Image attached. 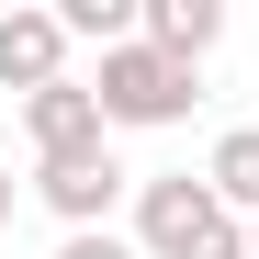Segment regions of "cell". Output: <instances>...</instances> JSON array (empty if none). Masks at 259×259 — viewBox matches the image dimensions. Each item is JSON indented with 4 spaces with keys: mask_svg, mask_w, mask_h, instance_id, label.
<instances>
[{
    "mask_svg": "<svg viewBox=\"0 0 259 259\" xmlns=\"http://www.w3.org/2000/svg\"><path fill=\"white\" fill-rule=\"evenodd\" d=\"M23 192H34V181H12V158H0V237H12V214H23Z\"/></svg>",
    "mask_w": 259,
    "mask_h": 259,
    "instance_id": "9c48e42d",
    "label": "cell"
},
{
    "mask_svg": "<svg viewBox=\"0 0 259 259\" xmlns=\"http://www.w3.org/2000/svg\"><path fill=\"white\" fill-rule=\"evenodd\" d=\"M124 192H136V169L113 158V136H102V147H68V158H34V203H46L68 237L113 226V203H124Z\"/></svg>",
    "mask_w": 259,
    "mask_h": 259,
    "instance_id": "3957f363",
    "label": "cell"
},
{
    "mask_svg": "<svg viewBox=\"0 0 259 259\" xmlns=\"http://www.w3.org/2000/svg\"><path fill=\"white\" fill-rule=\"evenodd\" d=\"M203 181H214V203H226L237 226H259V124H226V136H214Z\"/></svg>",
    "mask_w": 259,
    "mask_h": 259,
    "instance_id": "52a82bcc",
    "label": "cell"
},
{
    "mask_svg": "<svg viewBox=\"0 0 259 259\" xmlns=\"http://www.w3.org/2000/svg\"><path fill=\"white\" fill-rule=\"evenodd\" d=\"M12 113H23V147H34V158H68V147H102V136H113L91 79H57V91H34V102H12Z\"/></svg>",
    "mask_w": 259,
    "mask_h": 259,
    "instance_id": "5b68a950",
    "label": "cell"
},
{
    "mask_svg": "<svg viewBox=\"0 0 259 259\" xmlns=\"http://www.w3.org/2000/svg\"><path fill=\"white\" fill-rule=\"evenodd\" d=\"M91 91H102V124H113V136H158V124H192L203 79L136 34V46H113V57H102V79H91Z\"/></svg>",
    "mask_w": 259,
    "mask_h": 259,
    "instance_id": "7a4b0ae2",
    "label": "cell"
},
{
    "mask_svg": "<svg viewBox=\"0 0 259 259\" xmlns=\"http://www.w3.org/2000/svg\"><path fill=\"white\" fill-rule=\"evenodd\" d=\"M147 46L181 57V68H203L214 46H226V0H147Z\"/></svg>",
    "mask_w": 259,
    "mask_h": 259,
    "instance_id": "8992f818",
    "label": "cell"
},
{
    "mask_svg": "<svg viewBox=\"0 0 259 259\" xmlns=\"http://www.w3.org/2000/svg\"><path fill=\"white\" fill-rule=\"evenodd\" d=\"M248 259H259V226H248Z\"/></svg>",
    "mask_w": 259,
    "mask_h": 259,
    "instance_id": "30bf717a",
    "label": "cell"
},
{
    "mask_svg": "<svg viewBox=\"0 0 259 259\" xmlns=\"http://www.w3.org/2000/svg\"><path fill=\"white\" fill-rule=\"evenodd\" d=\"M57 259H147V248L113 237V226H91V237H57Z\"/></svg>",
    "mask_w": 259,
    "mask_h": 259,
    "instance_id": "ba28073f",
    "label": "cell"
},
{
    "mask_svg": "<svg viewBox=\"0 0 259 259\" xmlns=\"http://www.w3.org/2000/svg\"><path fill=\"white\" fill-rule=\"evenodd\" d=\"M136 248L147 259H248V226L214 203V181L169 169V181H136Z\"/></svg>",
    "mask_w": 259,
    "mask_h": 259,
    "instance_id": "6da1fadb",
    "label": "cell"
},
{
    "mask_svg": "<svg viewBox=\"0 0 259 259\" xmlns=\"http://www.w3.org/2000/svg\"><path fill=\"white\" fill-rule=\"evenodd\" d=\"M68 46H79V34L57 23V0H12V12H0V102L57 91V79H68Z\"/></svg>",
    "mask_w": 259,
    "mask_h": 259,
    "instance_id": "277c9868",
    "label": "cell"
}]
</instances>
